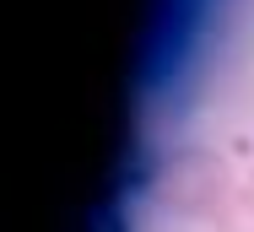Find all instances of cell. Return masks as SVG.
<instances>
[{"label":"cell","mask_w":254,"mask_h":232,"mask_svg":"<svg viewBox=\"0 0 254 232\" xmlns=\"http://www.w3.org/2000/svg\"><path fill=\"white\" fill-rule=\"evenodd\" d=\"M216 232H254V189H233V200L222 205V216L211 222Z\"/></svg>","instance_id":"cell-2"},{"label":"cell","mask_w":254,"mask_h":232,"mask_svg":"<svg viewBox=\"0 0 254 232\" xmlns=\"http://www.w3.org/2000/svg\"><path fill=\"white\" fill-rule=\"evenodd\" d=\"M249 189H254V168H249Z\"/></svg>","instance_id":"cell-3"},{"label":"cell","mask_w":254,"mask_h":232,"mask_svg":"<svg viewBox=\"0 0 254 232\" xmlns=\"http://www.w3.org/2000/svg\"><path fill=\"white\" fill-rule=\"evenodd\" d=\"M152 189L173 216H184V222H216L222 205L233 200V168L211 146H173L157 162Z\"/></svg>","instance_id":"cell-1"}]
</instances>
